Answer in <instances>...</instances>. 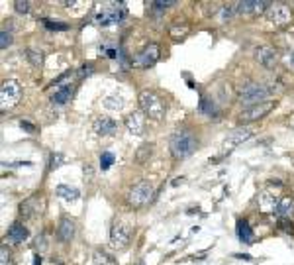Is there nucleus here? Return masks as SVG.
<instances>
[{
  "instance_id": "1",
  "label": "nucleus",
  "mask_w": 294,
  "mask_h": 265,
  "mask_svg": "<svg viewBox=\"0 0 294 265\" xmlns=\"http://www.w3.org/2000/svg\"><path fill=\"white\" fill-rule=\"evenodd\" d=\"M139 106H141V112L145 116H149L151 120H163L165 110H167L163 98L159 96L155 90H149V88L139 92Z\"/></svg>"
},
{
  "instance_id": "2",
  "label": "nucleus",
  "mask_w": 294,
  "mask_h": 265,
  "mask_svg": "<svg viewBox=\"0 0 294 265\" xmlns=\"http://www.w3.org/2000/svg\"><path fill=\"white\" fill-rule=\"evenodd\" d=\"M126 6L124 2H104L102 4V10H98L94 14V20L98 26L106 28V26H112V24L122 22L126 18Z\"/></svg>"
},
{
  "instance_id": "3",
  "label": "nucleus",
  "mask_w": 294,
  "mask_h": 265,
  "mask_svg": "<svg viewBox=\"0 0 294 265\" xmlns=\"http://www.w3.org/2000/svg\"><path fill=\"white\" fill-rule=\"evenodd\" d=\"M171 154L175 155L177 159H186L190 155L196 152L198 148V140L192 136L190 132H181V134H175L171 138Z\"/></svg>"
},
{
  "instance_id": "4",
  "label": "nucleus",
  "mask_w": 294,
  "mask_h": 265,
  "mask_svg": "<svg viewBox=\"0 0 294 265\" xmlns=\"http://www.w3.org/2000/svg\"><path fill=\"white\" fill-rule=\"evenodd\" d=\"M267 96H269L267 87H263V85H259V83H251V85L241 88V92H239V102L249 108V106L261 104V102H267Z\"/></svg>"
},
{
  "instance_id": "5",
  "label": "nucleus",
  "mask_w": 294,
  "mask_h": 265,
  "mask_svg": "<svg viewBox=\"0 0 294 265\" xmlns=\"http://www.w3.org/2000/svg\"><path fill=\"white\" fill-rule=\"evenodd\" d=\"M151 199H153V185L147 181H139L137 185L132 187V191L128 195V202L136 208L145 206L147 202H151Z\"/></svg>"
},
{
  "instance_id": "6",
  "label": "nucleus",
  "mask_w": 294,
  "mask_h": 265,
  "mask_svg": "<svg viewBox=\"0 0 294 265\" xmlns=\"http://www.w3.org/2000/svg\"><path fill=\"white\" fill-rule=\"evenodd\" d=\"M22 98V88L16 81H6L2 83L0 88V104H2V110H10L14 108Z\"/></svg>"
},
{
  "instance_id": "7",
  "label": "nucleus",
  "mask_w": 294,
  "mask_h": 265,
  "mask_svg": "<svg viewBox=\"0 0 294 265\" xmlns=\"http://www.w3.org/2000/svg\"><path fill=\"white\" fill-rule=\"evenodd\" d=\"M159 59V45L157 44H147L139 53H136V57L132 59V65L137 69H149L157 63Z\"/></svg>"
},
{
  "instance_id": "8",
  "label": "nucleus",
  "mask_w": 294,
  "mask_h": 265,
  "mask_svg": "<svg viewBox=\"0 0 294 265\" xmlns=\"http://www.w3.org/2000/svg\"><path fill=\"white\" fill-rule=\"evenodd\" d=\"M132 240V228L124 222H118L114 224L112 230H110V245L114 249H124Z\"/></svg>"
},
{
  "instance_id": "9",
  "label": "nucleus",
  "mask_w": 294,
  "mask_h": 265,
  "mask_svg": "<svg viewBox=\"0 0 294 265\" xmlns=\"http://www.w3.org/2000/svg\"><path fill=\"white\" fill-rule=\"evenodd\" d=\"M276 104L271 102V100H267V102H261V104H255V106H249L245 110L239 114V122L241 124H249V122H257V120H261V118H265L269 112L274 108Z\"/></svg>"
},
{
  "instance_id": "10",
  "label": "nucleus",
  "mask_w": 294,
  "mask_h": 265,
  "mask_svg": "<svg viewBox=\"0 0 294 265\" xmlns=\"http://www.w3.org/2000/svg\"><path fill=\"white\" fill-rule=\"evenodd\" d=\"M269 16V22L276 28H282V26H288L290 20H292V12H290V6L278 2V4H272L271 10L267 12Z\"/></svg>"
},
{
  "instance_id": "11",
  "label": "nucleus",
  "mask_w": 294,
  "mask_h": 265,
  "mask_svg": "<svg viewBox=\"0 0 294 265\" xmlns=\"http://www.w3.org/2000/svg\"><path fill=\"white\" fill-rule=\"evenodd\" d=\"M255 59H257V63L259 65H263L265 69H274L276 63H278V55H276V51L269 47V45H261V47H257L255 49Z\"/></svg>"
},
{
  "instance_id": "12",
  "label": "nucleus",
  "mask_w": 294,
  "mask_h": 265,
  "mask_svg": "<svg viewBox=\"0 0 294 265\" xmlns=\"http://www.w3.org/2000/svg\"><path fill=\"white\" fill-rule=\"evenodd\" d=\"M253 136V130H249V128H237V130H233V132H229L226 136V144L227 148H233V146H241V144H245L249 138Z\"/></svg>"
},
{
  "instance_id": "13",
  "label": "nucleus",
  "mask_w": 294,
  "mask_h": 265,
  "mask_svg": "<svg viewBox=\"0 0 294 265\" xmlns=\"http://www.w3.org/2000/svg\"><path fill=\"white\" fill-rule=\"evenodd\" d=\"M124 124H126V128L134 134V136H141L143 130H145V122H143V114H141V112H132V114H128L126 120H124Z\"/></svg>"
},
{
  "instance_id": "14",
  "label": "nucleus",
  "mask_w": 294,
  "mask_h": 265,
  "mask_svg": "<svg viewBox=\"0 0 294 265\" xmlns=\"http://www.w3.org/2000/svg\"><path fill=\"white\" fill-rule=\"evenodd\" d=\"M92 128H94V132L98 134V136H112V134L118 130V124L114 122L112 118L100 116V118H96V120H94Z\"/></svg>"
},
{
  "instance_id": "15",
  "label": "nucleus",
  "mask_w": 294,
  "mask_h": 265,
  "mask_svg": "<svg viewBox=\"0 0 294 265\" xmlns=\"http://www.w3.org/2000/svg\"><path fill=\"white\" fill-rule=\"evenodd\" d=\"M294 214V199L292 197H284L276 202V208H274V216L280 218V220H288Z\"/></svg>"
},
{
  "instance_id": "16",
  "label": "nucleus",
  "mask_w": 294,
  "mask_h": 265,
  "mask_svg": "<svg viewBox=\"0 0 294 265\" xmlns=\"http://www.w3.org/2000/svg\"><path fill=\"white\" fill-rule=\"evenodd\" d=\"M28 238H30V232H28V228L24 226L22 222H14L8 228V242L10 243H22Z\"/></svg>"
},
{
  "instance_id": "17",
  "label": "nucleus",
  "mask_w": 294,
  "mask_h": 265,
  "mask_svg": "<svg viewBox=\"0 0 294 265\" xmlns=\"http://www.w3.org/2000/svg\"><path fill=\"white\" fill-rule=\"evenodd\" d=\"M57 238L61 242H71L75 238V224L71 218H61L57 226Z\"/></svg>"
},
{
  "instance_id": "18",
  "label": "nucleus",
  "mask_w": 294,
  "mask_h": 265,
  "mask_svg": "<svg viewBox=\"0 0 294 265\" xmlns=\"http://www.w3.org/2000/svg\"><path fill=\"white\" fill-rule=\"evenodd\" d=\"M73 90L75 88L67 85V87H61L59 90H55V94H51V102L55 104V106H63V104H67L69 100L73 98Z\"/></svg>"
},
{
  "instance_id": "19",
  "label": "nucleus",
  "mask_w": 294,
  "mask_h": 265,
  "mask_svg": "<svg viewBox=\"0 0 294 265\" xmlns=\"http://www.w3.org/2000/svg\"><path fill=\"white\" fill-rule=\"evenodd\" d=\"M237 238L243 243H251L255 240V234H253L247 220H237Z\"/></svg>"
},
{
  "instance_id": "20",
  "label": "nucleus",
  "mask_w": 294,
  "mask_h": 265,
  "mask_svg": "<svg viewBox=\"0 0 294 265\" xmlns=\"http://www.w3.org/2000/svg\"><path fill=\"white\" fill-rule=\"evenodd\" d=\"M57 197H61L63 200H79V197H81V191L79 189H75V187H71V185H59L57 187Z\"/></svg>"
},
{
  "instance_id": "21",
  "label": "nucleus",
  "mask_w": 294,
  "mask_h": 265,
  "mask_svg": "<svg viewBox=\"0 0 294 265\" xmlns=\"http://www.w3.org/2000/svg\"><path fill=\"white\" fill-rule=\"evenodd\" d=\"M102 106L108 108V110H122L124 100H122L118 94H108V96L102 98Z\"/></svg>"
},
{
  "instance_id": "22",
  "label": "nucleus",
  "mask_w": 294,
  "mask_h": 265,
  "mask_svg": "<svg viewBox=\"0 0 294 265\" xmlns=\"http://www.w3.org/2000/svg\"><path fill=\"white\" fill-rule=\"evenodd\" d=\"M274 197L269 195V193H263V195H259V208L263 210V212H274V208H276V202H274Z\"/></svg>"
},
{
  "instance_id": "23",
  "label": "nucleus",
  "mask_w": 294,
  "mask_h": 265,
  "mask_svg": "<svg viewBox=\"0 0 294 265\" xmlns=\"http://www.w3.org/2000/svg\"><path fill=\"white\" fill-rule=\"evenodd\" d=\"M20 214L22 218H34L36 214V199H28L20 204Z\"/></svg>"
},
{
  "instance_id": "24",
  "label": "nucleus",
  "mask_w": 294,
  "mask_h": 265,
  "mask_svg": "<svg viewBox=\"0 0 294 265\" xmlns=\"http://www.w3.org/2000/svg\"><path fill=\"white\" fill-rule=\"evenodd\" d=\"M151 152H153V146H151V144H143V146H139V150L136 152V161L137 163L147 161V159L151 157Z\"/></svg>"
},
{
  "instance_id": "25",
  "label": "nucleus",
  "mask_w": 294,
  "mask_h": 265,
  "mask_svg": "<svg viewBox=\"0 0 294 265\" xmlns=\"http://www.w3.org/2000/svg\"><path fill=\"white\" fill-rule=\"evenodd\" d=\"M237 14H255V0H243L235 4Z\"/></svg>"
},
{
  "instance_id": "26",
  "label": "nucleus",
  "mask_w": 294,
  "mask_h": 265,
  "mask_svg": "<svg viewBox=\"0 0 294 265\" xmlns=\"http://www.w3.org/2000/svg\"><path fill=\"white\" fill-rule=\"evenodd\" d=\"M177 2H173V0H165V2H161V0H157V2H151V10H153V16H161L167 8H171V6H175Z\"/></svg>"
},
{
  "instance_id": "27",
  "label": "nucleus",
  "mask_w": 294,
  "mask_h": 265,
  "mask_svg": "<svg viewBox=\"0 0 294 265\" xmlns=\"http://www.w3.org/2000/svg\"><path fill=\"white\" fill-rule=\"evenodd\" d=\"M63 163H67V157L63 154H51L49 157V171H55V169H59Z\"/></svg>"
},
{
  "instance_id": "28",
  "label": "nucleus",
  "mask_w": 294,
  "mask_h": 265,
  "mask_svg": "<svg viewBox=\"0 0 294 265\" xmlns=\"http://www.w3.org/2000/svg\"><path fill=\"white\" fill-rule=\"evenodd\" d=\"M42 24L46 26L49 32H65V30H69V26L65 22H53V20H47V18H44Z\"/></svg>"
},
{
  "instance_id": "29",
  "label": "nucleus",
  "mask_w": 294,
  "mask_h": 265,
  "mask_svg": "<svg viewBox=\"0 0 294 265\" xmlns=\"http://www.w3.org/2000/svg\"><path fill=\"white\" fill-rule=\"evenodd\" d=\"M114 161H116V157H114L112 152H104V154L100 155V169L102 171H108L112 167Z\"/></svg>"
},
{
  "instance_id": "30",
  "label": "nucleus",
  "mask_w": 294,
  "mask_h": 265,
  "mask_svg": "<svg viewBox=\"0 0 294 265\" xmlns=\"http://www.w3.org/2000/svg\"><path fill=\"white\" fill-rule=\"evenodd\" d=\"M198 110L202 112V114H208V116H218V112L214 108V104L208 100V98H200V106H198Z\"/></svg>"
},
{
  "instance_id": "31",
  "label": "nucleus",
  "mask_w": 294,
  "mask_h": 265,
  "mask_svg": "<svg viewBox=\"0 0 294 265\" xmlns=\"http://www.w3.org/2000/svg\"><path fill=\"white\" fill-rule=\"evenodd\" d=\"M26 55H28V59H30V63L36 67H40L44 63V55L40 53V51H34V49H28L26 51Z\"/></svg>"
},
{
  "instance_id": "32",
  "label": "nucleus",
  "mask_w": 294,
  "mask_h": 265,
  "mask_svg": "<svg viewBox=\"0 0 294 265\" xmlns=\"http://www.w3.org/2000/svg\"><path fill=\"white\" fill-rule=\"evenodd\" d=\"M282 63L288 67V69H292L294 71V47H290V49L284 51V55H282Z\"/></svg>"
},
{
  "instance_id": "33",
  "label": "nucleus",
  "mask_w": 294,
  "mask_h": 265,
  "mask_svg": "<svg viewBox=\"0 0 294 265\" xmlns=\"http://www.w3.org/2000/svg\"><path fill=\"white\" fill-rule=\"evenodd\" d=\"M0 265H12V257H10L8 245H2L0 247Z\"/></svg>"
},
{
  "instance_id": "34",
  "label": "nucleus",
  "mask_w": 294,
  "mask_h": 265,
  "mask_svg": "<svg viewBox=\"0 0 294 265\" xmlns=\"http://www.w3.org/2000/svg\"><path fill=\"white\" fill-rule=\"evenodd\" d=\"M10 45H12V36H10V34L6 32V28H4V30L0 32V47L6 49V47H10Z\"/></svg>"
},
{
  "instance_id": "35",
  "label": "nucleus",
  "mask_w": 294,
  "mask_h": 265,
  "mask_svg": "<svg viewBox=\"0 0 294 265\" xmlns=\"http://www.w3.org/2000/svg\"><path fill=\"white\" fill-rule=\"evenodd\" d=\"M92 263L94 265H108L110 263V257L104 255V253H100V251H96V253L92 255Z\"/></svg>"
},
{
  "instance_id": "36",
  "label": "nucleus",
  "mask_w": 294,
  "mask_h": 265,
  "mask_svg": "<svg viewBox=\"0 0 294 265\" xmlns=\"http://www.w3.org/2000/svg\"><path fill=\"white\" fill-rule=\"evenodd\" d=\"M14 10H16L18 14H28V12H30V2L16 0V2H14Z\"/></svg>"
},
{
  "instance_id": "37",
  "label": "nucleus",
  "mask_w": 294,
  "mask_h": 265,
  "mask_svg": "<svg viewBox=\"0 0 294 265\" xmlns=\"http://www.w3.org/2000/svg\"><path fill=\"white\" fill-rule=\"evenodd\" d=\"M2 167H32V161H14V163H2Z\"/></svg>"
},
{
  "instance_id": "38",
  "label": "nucleus",
  "mask_w": 294,
  "mask_h": 265,
  "mask_svg": "<svg viewBox=\"0 0 294 265\" xmlns=\"http://www.w3.org/2000/svg\"><path fill=\"white\" fill-rule=\"evenodd\" d=\"M118 61H120V65L122 67L128 65V57H126V49H124V47L118 49Z\"/></svg>"
},
{
  "instance_id": "39",
  "label": "nucleus",
  "mask_w": 294,
  "mask_h": 265,
  "mask_svg": "<svg viewBox=\"0 0 294 265\" xmlns=\"http://www.w3.org/2000/svg\"><path fill=\"white\" fill-rule=\"evenodd\" d=\"M71 77H73V71H65V73H63L61 77H57V79H55L51 85H61L63 81H67V79H71Z\"/></svg>"
},
{
  "instance_id": "40",
  "label": "nucleus",
  "mask_w": 294,
  "mask_h": 265,
  "mask_svg": "<svg viewBox=\"0 0 294 265\" xmlns=\"http://www.w3.org/2000/svg\"><path fill=\"white\" fill-rule=\"evenodd\" d=\"M92 71H94V67L89 63V65H83L81 67V71H79V77H89Z\"/></svg>"
},
{
  "instance_id": "41",
  "label": "nucleus",
  "mask_w": 294,
  "mask_h": 265,
  "mask_svg": "<svg viewBox=\"0 0 294 265\" xmlns=\"http://www.w3.org/2000/svg\"><path fill=\"white\" fill-rule=\"evenodd\" d=\"M20 128H22V130H26V132H30V134L36 132V128H34V126H32L28 120H22V122H20Z\"/></svg>"
},
{
  "instance_id": "42",
  "label": "nucleus",
  "mask_w": 294,
  "mask_h": 265,
  "mask_svg": "<svg viewBox=\"0 0 294 265\" xmlns=\"http://www.w3.org/2000/svg\"><path fill=\"white\" fill-rule=\"evenodd\" d=\"M233 257H237V259H245V261H251V255H249V253H235Z\"/></svg>"
},
{
  "instance_id": "43",
  "label": "nucleus",
  "mask_w": 294,
  "mask_h": 265,
  "mask_svg": "<svg viewBox=\"0 0 294 265\" xmlns=\"http://www.w3.org/2000/svg\"><path fill=\"white\" fill-rule=\"evenodd\" d=\"M34 265H42V255H34Z\"/></svg>"
},
{
  "instance_id": "44",
  "label": "nucleus",
  "mask_w": 294,
  "mask_h": 265,
  "mask_svg": "<svg viewBox=\"0 0 294 265\" xmlns=\"http://www.w3.org/2000/svg\"><path fill=\"white\" fill-rule=\"evenodd\" d=\"M292 6H294V2H292Z\"/></svg>"
}]
</instances>
